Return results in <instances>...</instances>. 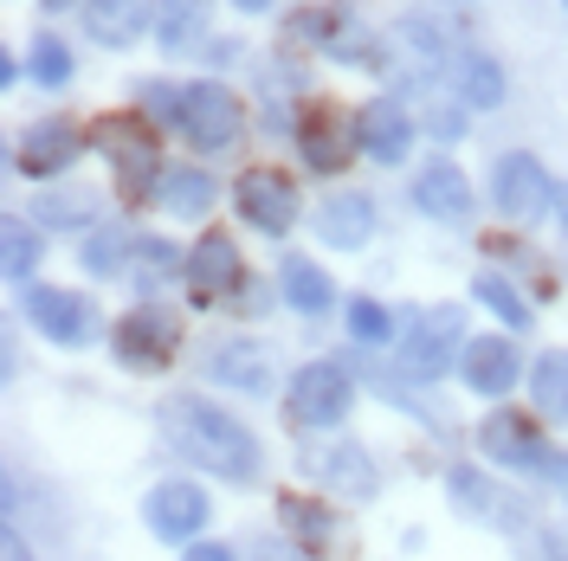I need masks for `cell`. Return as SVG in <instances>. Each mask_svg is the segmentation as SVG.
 I'll return each instance as SVG.
<instances>
[{
	"instance_id": "cell-41",
	"label": "cell",
	"mask_w": 568,
	"mask_h": 561,
	"mask_svg": "<svg viewBox=\"0 0 568 561\" xmlns=\"http://www.w3.org/2000/svg\"><path fill=\"white\" fill-rule=\"evenodd\" d=\"M181 561H240V555H233L226 542H194V549H187Z\"/></svg>"
},
{
	"instance_id": "cell-31",
	"label": "cell",
	"mask_w": 568,
	"mask_h": 561,
	"mask_svg": "<svg viewBox=\"0 0 568 561\" xmlns=\"http://www.w3.org/2000/svg\"><path fill=\"white\" fill-rule=\"evenodd\" d=\"M39 258H45V233H39L33 220L7 213L0 220V265H7V278H33Z\"/></svg>"
},
{
	"instance_id": "cell-34",
	"label": "cell",
	"mask_w": 568,
	"mask_h": 561,
	"mask_svg": "<svg viewBox=\"0 0 568 561\" xmlns=\"http://www.w3.org/2000/svg\"><path fill=\"white\" fill-rule=\"evenodd\" d=\"M169 278H187V252L149 233L136 246V284H169Z\"/></svg>"
},
{
	"instance_id": "cell-36",
	"label": "cell",
	"mask_w": 568,
	"mask_h": 561,
	"mask_svg": "<svg viewBox=\"0 0 568 561\" xmlns=\"http://www.w3.org/2000/svg\"><path fill=\"white\" fill-rule=\"evenodd\" d=\"M33 78L45 84V91H65V84H71V52H65V39L45 33V39L33 45Z\"/></svg>"
},
{
	"instance_id": "cell-23",
	"label": "cell",
	"mask_w": 568,
	"mask_h": 561,
	"mask_svg": "<svg viewBox=\"0 0 568 561\" xmlns=\"http://www.w3.org/2000/svg\"><path fill=\"white\" fill-rule=\"evenodd\" d=\"M317 478L329 484V491L355 497V503H368V497L382 491V478H375V465H368V452H362L355 439H343V446H329V452L317 458Z\"/></svg>"
},
{
	"instance_id": "cell-5",
	"label": "cell",
	"mask_w": 568,
	"mask_h": 561,
	"mask_svg": "<svg viewBox=\"0 0 568 561\" xmlns=\"http://www.w3.org/2000/svg\"><path fill=\"white\" fill-rule=\"evenodd\" d=\"M110 349H116V361L130 375H162L181 355V316L162 310V304H136V310L110 329Z\"/></svg>"
},
{
	"instance_id": "cell-18",
	"label": "cell",
	"mask_w": 568,
	"mask_h": 561,
	"mask_svg": "<svg viewBox=\"0 0 568 561\" xmlns=\"http://www.w3.org/2000/svg\"><path fill=\"white\" fill-rule=\"evenodd\" d=\"M149 27H155V0H84V33L110 52L136 45Z\"/></svg>"
},
{
	"instance_id": "cell-13",
	"label": "cell",
	"mask_w": 568,
	"mask_h": 561,
	"mask_svg": "<svg viewBox=\"0 0 568 561\" xmlns=\"http://www.w3.org/2000/svg\"><path fill=\"white\" fill-rule=\"evenodd\" d=\"M78 155H84V130L71 116H39L33 130L20 136V149H13V169L33 181H52V175H65Z\"/></svg>"
},
{
	"instance_id": "cell-30",
	"label": "cell",
	"mask_w": 568,
	"mask_h": 561,
	"mask_svg": "<svg viewBox=\"0 0 568 561\" xmlns=\"http://www.w3.org/2000/svg\"><path fill=\"white\" fill-rule=\"evenodd\" d=\"M453 78H459V98L471 110H491L504 104V65H497L491 52H459V65H453Z\"/></svg>"
},
{
	"instance_id": "cell-40",
	"label": "cell",
	"mask_w": 568,
	"mask_h": 561,
	"mask_svg": "<svg viewBox=\"0 0 568 561\" xmlns=\"http://www.w3.org/2000/svg\"><path fill=\"white\" fill-rule=\"evenodd\" d=\"M0 561H33V549H27V536H20V529H7V536H0Z\"/></svg>"
},
{
	"instance_id": "cell-16",
	"label": "cell",
	"mask_w": 568,
	"mask_h": 561,
	"mask_svg": "<svg viewBox=\"0 0 568 561\" xmlns=\"http://www.w3.org/2000/svg\"><path fill=\"white\" fill-rule=\"evenodd\" d=\"M414 207L439 226H465L471 220V181H465L459 162H426L414 175Z\"/></svg>"
},
{
	"instance_id": "cell-10",
	"label": "cell",
	"mask_w": 568,
	"mask_h": 561,
	"mask_svg": "<svg viewBox=\"0 0 568 561\" xmlns=\"http://www.w3.org/2000/svg\"><path fill=\"white\" fill-rule=\"evenodd\" d=\"M181 130H187V142L194 149H233L240 142V130H246V104L226 91V84H187V98H181Z\"/></svg>"
},
{
	"instance_id": "cell-24",
	"label": "cell",
	"mask_w": 568,
	"mask_h": 561,
	"mask_svg": "<svg viewBox=\"0 0 568 561\" xmlns=\"http://www.w3.org/2000/svg\"><path fill=\"white\" fill-rule=\"evenodd\" d=\"M213 201H220V181L207 169H169L155 187V207L175 220H201V213H213Z\"/></svg>"
},
{
	"instance_id": "cell-14",
	"label": "cell",
	"mask_w": 568,
	"mask_h": 561,
	"mask_svg": "<svg viewBox=\"0 0 568 561\" xmlns=\"http://www.w3.org/2000/svg\"><path fill=\"white\" fill-rule=\"evenodd\" d=\"M240 284H246V258H240V246L226 233H207L201 246L187 252V290H194V304H220Z\"/></svg>"
},
{
	"instance_id": "cell-6",
	"label": "cell",
	"mask_w": 568,
	"mask_h": 561,
	"mask_svg": "<svg viewBox=\"0 0 568 561\" xmlns=\"http://www.w3.org/2000/svg\"><path fill=\"white\" fill-rule=\"evenodd\" d=\"M20 316L33 323L45 343H59V349H84L98 336V304L84 290H65V284H27Z\"/></svg>"
},
{
	"instance_id": "cell-37",
	"label": "cell",
	"mask_w": 568,
	"mask_h": 561,
	"mask_svg": "<svg viewBox=\"0 0 568 561\" xmlns=\"http://www.w3.org/2000/svg\"><path fill=\"white\" fill-rule=\"evenodd\" d=\"M181 98H187V91L162 84V78H149V84H142V104H149V116H155V123H181Z\"/></svg>"
},
{
	"instance_id": "cell-3",
	"label": "cell",
	"mask_w": 568,
	"mask_h": 561,
	"mask_svg": "<svg viewBox=\"0 0 568 561\" xmlns=\"http://www.w3.org/2000/svg\"><path fill=\"white\" fill-rule=\"evenodd\" d=\"M478 446H485V458L491 465H504V471H517V478H542V484H556V491H568V452H556L542 432H536L530 414H491V420L478 426Z\"/></svg>"
},
{
	"instance_id": "cell-8",
	"label": "cell",
	"mask_w": 568,
	"mask_h": 561,
	"mask_svg": "<svg viewBox=\"0 0 568 561\" xmlns=\"http://www.w3.org/2000/svg\"><path fill=\"white\" fill-rule=\"evenodd\" d=\"M142 523L155 542H175V549H194V536L213 523V503L194 478H162L155 491L142 497Z\"/></svg>"
},
{
	"instance_id": "cell-38",
	"label": "cell",
	"mask_w": 568,
	"mask_h": 561,
	"mask_svg": "<svg viewBox=\"0 0 568 561\" xmlns=\"http://www.w3.org/2000/svg\"><path fill=\"white\" fill-rule=\"evenodd\" d=\"M246 561H304V549H297L291 536H252Z\"/></svg>"
},
{
	"instance_id": "cell-9",
	"label": "cell",
	"mask_w": 568,
	"mask_h": 561,
	"mask_svg": "<svg viewBox=\"0 0 568 561\" xmlns=\"http://www.w3.org/2000/svg\"><path fill=\"white\" fill-rule=\"evenodd\" d=\"M556 181H549V169L536 162V155H497V169H491V201L504 220H517V226H530V220H542V213L556 207Z\"/></svg>"
},
{
	"instance_id": "cell-12",
	"label": "cell",
	"mask_w": 568,
	"mask_h": 561,
	"mask_svg": "<svg viewBox=\"0 0 568 561\" xmlns=\"http://www.w3.org/2000/svg\"><path fill=\"white\" fill-rule=\"evenodd\" d=\"M233 201H240V220L258 226V233H272V239L297 226V181L284 169H246L233 181Z\"/></svg>"
},
{
	"instance_id": "cell-21",
	"label": "cell",
	"mask_w": 568,
	"mask_h": 561,
	"mask_svg": "<svg viewBox=\"0 0 568 561\" xmlns=\"http://www.w3.org/2000/svg\"><path fill=\"white\" fill-rule=\"evenodd\" d=\"M39 233H98V194L91 187H45L33 201Z\"/></svg>"
},
{
	"instance_id": "cell-39",
	"label": "cell",
	"mask_w": 568,
	"mask_h": 561,
	"mask_svg": "<svg viewBox=\"0 0 568 561\" xmlns=\"http://www.w3.org/2000/svg\"><path fill=\"white\" fill-rule=\"evenodd\" d=\"M433 136H439V142H459L465 136V116H459V110H433Z\"/></svg>"
},
{
	"instance_id": "cell-20",
	"label": "cell",
	"mask_w": 568,
	"mask_h": 561,
	"mask_svg": "<svg viewBox=\"0 0 568 561\" xmlns=\"http://www.w3.org/2000/svg\"><path fill=\"white\" fill-rule=\"evenodd\" d=\"M375 233V201L368 194H329L317 207V239L336 252H355L362 239Z\"/></svg>"
},
{
	"instance_id": "cell-42",
	"label": "cell",
	"mask_w": 568,
	"mask_h": 561,
	"mask_svg": "<svg viewBox=\"0 0 568 561\" xmlns=\"http://www.w3.org/2000/svg\"><path fill=\"white\" fill-rule=\"evenodd\" d=\"M549 561H568V523L549 529Z\"/></svg>"
},
{
	"instance_id": "cell-33",
	"label": "cell",
	"mask_w": 568,
	"mask_h": 561,
	"mask_svg": "<svg viewBox=\"0 0 568 561\" xmlns=\"http://www.w3.org/2000/svg\"><path fill=\"white\" fill-rule=\"evenodd\" d=\"M343 323H349V336H355V343H368V349H382V343H394V336H400L394 310H388V304H375V297H349Z\"/></svg>"
},
{
	"instance_id": "cell-15",
	"label": "cell",
	"mask_w": 568,
	"mask_h": 561,
	"mask_svg": "<svg viewBox=\"0 0 568 561\" xmlns=\"http://www.w3.org/2000/svg\"><path fill=\"white\" fill-rule=\"evenodd\" d=\"M459 375L471 394H485V400H504L510 387H517V375H524V361H517V349L504 343V336H471L459 349Z\"/></svg>"
},
{
	"instance_id": "cell-35",
	"label": "cell",
	"mask_w": 568,
	"mask_h": 561,
	"mask_svg": "<svg viewBox=\"0 0 568 561\" xmlns=\"http://www.w3.org/2000/svg\"><path fill=\"white\" fill-rule=\"evenodd\" d=\"M123 233H84V246H78V265L91 272V278H116L123 272Z\"/></svg>"
},
{
	"instance_id": "cell-45",
	"label": "cell",
	"mask_w": 568,
	"mask_h": 561,
	"mask_svg": "<svg viewBox=\"0 0 568 561\" xmlns=\"http://www.w3.org/2000/svg\"><path fill=\"white\" fill-rule=\"evenodd\" d=\"M556 213H562V226H568V187H562V194H556Z\"/></svg>"
},
{
	"instance_id": "cell-4",
	"label": "cell",
	"mask_w": 568,
	"mask_h": 561,
	"mask_svg": "<svg viewBox=\"0 0 568 561\" xmlns=\"http://www.w3.org/2000/svg\"><path fill=\"white\" fill-rule=\"evenodd\" d=\"M349 400H355V375L343 361H304L284 387V420L297 432H323V426H336L349 414Z\"/></svg>"
},
{
	"instance_id": "cell-17",
	"label": "cell",
	"mask_w": 568,
	"mask_h": 561,
	"mask_svg": "<svg viewBox=\"0 0 568 561\" xmlns=\"http://www.w3.org/2000/svg\"><path fill=\"white\" fill-rule=\"evenodd\" d=\"M207 381L240 387V394H265L272 387V349L265 343H246V336H226L207 349Z\"/></svg>"
},
{
	"instance_id": "cell-44",
	"label": "cell",
	"mask_w": 568,
	"mask_h": 561,
	"mask_svg": "<svg viewBox=\"0 0 568 561\" xmlns=\"http://www.w3.org/2000/svg\"><path fill=\"white\" fill-rule=\"evenodd\" d=\"M39 7H45V13H65V7H78V0H39Z\"/></svg>"
},
{
	"instance_id": "cell-25",
	"label": "cell",
	"mask_w": 568,
	"mask_h": 561,
	"mask_svg": "<svg viewBox=\"0 0 568 561\" xmlns=\"http://www.w3.org/2000/svg\"><path fill=\"white\" fill-rule=\"evenodd\" d=\"M278 290H284V304H291L297 316H329L336 310V284L323 278V265H311V258H284Z\"/></svg>"
},
{
	"instance_id": "cell-11",
	"label": "cell",
	"mask_w": 568,
	"mask_h": 561,
	"mask_svg": "<svg viewBox=\"0 0 568 561\" xmlns=\"http://www.w3.org/2000/svg\"><path fill=\"white\" fill-rule=\"evenodd\" d=\"M349 149H362V123H349V110H336L329 98L304 104V116H297V155H304L317 175L349 169Z\"/></svg>"
},
{
	"instance_id": "cell-28",
	"label": "cell",
	"mask_w": 568,
	"mask_h": 561,
	"mask_svg": "<svg viewBox=\"0 0 568 561\" xmlns=\"http://www.w3.org/2000/svg\"><path fill=\"white\" fill-rule=\"evenodd\" d=\"M207 7L213 0H155V39H162V52H187L194 39L207 33Z\"/></svg>"
},
{
	"instance_id": "cell-2",
	"label": "cell",
	"mask_w": 568,
	"mask_h": 561,
	"mask_svg": "<svg viewBox=\"0 0 568 561\" xmlns=\"http://www.w3.org/2000/svg\"><path fill=\"white\" fill-rule=\"evenodd\" d=\"M91 142L104 149L110 175H116V194L142 207L155 187H162V142H155V116H142V110H110L91 123Z\"/></svg>"
},
{
	"instance_id": "cell-27",
	"label": "cell",
	"mask_w": 568,
	"mask_h": 561,
	"mask_svg": "<svg viewBox=\"0 0 568 561\" xmlns=\"http://www.w3.org/2000/svg\"><path fill=\"white\" fill-rule=\"evenodd\" d=\"M446 491H453V503H459L465 517H478V523H517V517H524V510H517V503H504V497L491 491V478H485V471H471V465H453Z\"/></svg>"
},
{
	"instance_id": "cell-22",
	"label": "cell",
	"mask_w": 568,
	"mask_h": 561,
	"mask_svg": "<svg viewBox=\"0 0 568 561\" xmlns=\"http://www.w3.org/2000/svg\"><path fill=\"white\" fill-rule=\"evenodd\" d=\"M278 517H284V536L304 549V555H329L336 549V517H329V503L317 497H278Z\"/></svg>"
},
{
	"instance_id": "cell-26",
	"label": "cell",
	"mask_w": 568,
	"mask_h": 561,
	"mask_svg": "<svg viewBox=\"0 0 568 561\" xmlns=\"http://www.w3.org/2000/svg\"><path fill=\"white\" fill-rule=\"evenodd\" d=\"M394 45H400V65L414 71L420 84H433L439 71H453V52H446V33H439L433 20H400V33H394Z\"/></svg>"
},
{
	"instance_id": "cell-29",
	"label": "cell",
	"mask_w": 568,
	"mask_h": 561,
	"mask_svg": "<svg viewBox=\"0 0 568 561\" xmlns=\"http://www.w3.org/2000/svg\"><path fill=\"white\" fill-rule=\"evenodd\" d=\"M530 400H536V414H542V420H568V349L536 355Z\"/></svg>"
},
{
	"instance_id": "cell-19",
	"label": "cell",
	"mask_w": 568,
	"mask_h": 561,
	"mask_svg": "<svg viewBox=\"0 0 568 561\" xmlns=\"http://www.w3.org/2000/svg\"><path fill=\"white\" fill-rule=\"evenodd\" d=\"M355 123H362V155L368 162H400L414 149V116L394 104V98H375Z\"/></svg>"
},
{
	"instance_id": "cell-7",
	"label": "cell",
	"mask_w": 568,
	"mask_h": 561,
	"mask_svg": "<svg viewBox=\"0 0 568 561\" xmlns=\"http://www.w3.org/2000/svg\"><path fill=\"white\" fill-rule=\"evenodd\" d=\"M459 343H465V310L459 304H433V310H420L407 329H400V375H414V381L446 375Z\"/></svg>"
},
{
	"instance_id": "cell-43",
	"label": "cell",
	"mask_w": 568,
	"mask_h": 561,
	"mask_svg": "<svg viewBox=\"0 0 568 561\" xmlns=\"http://www.w3.org/2000/svg\"><path fill=\"white\" fill-rule=\"evenodd\" d=\"M233 7H240V13H265V7H272V0H233Z\"/></svg>"
},
{
	"instance_id": "cell-1",
	"label": "cell",
	"mask_w": 568,
	"mask_h": 561,
	"mask_svg": "<svg viewBox=\"0 0 568 561\" xmlns=\"http://www.w3.org/2000/svg\"><path fill=\"white\" fill-rule=\"evenodd\" d=\"M155 426H162V439L181 458L207 465L213 478H226V484H252L265 471V452H258V439L246 432V420L226 414V407H213V400H201V394H169L155 407Z\"/></svg>"
},
{
	"instance_id": "cell-32",
	"label": "cell",
	"mask_w": 568,
	"mask_h": 561,
	"mask_svg": "<svg viewBox=\"0 0 568 561\" xmlns=\"http://www.w3.org/2000/svg\"><path fill=\"white\" fill-rule=\"evenodd\" d=\"M471 297H478V304H485V310H497V323H504V329H530V304H524V297H517V284L504 278V272H478V284H471Z\"/></svg>"
}]
</instances>
